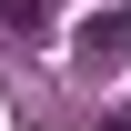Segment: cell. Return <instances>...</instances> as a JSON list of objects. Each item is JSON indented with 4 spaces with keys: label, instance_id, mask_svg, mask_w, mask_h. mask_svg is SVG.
I'll return each mask as SVG.
<instances>
[{
    "label": "cell",
    "instance_id": "obj_2",
    "mask_svg": "<svg viewBox=\"0 0 131 131\" xmlns=\"http://www.w3.org/2000/svg\"><path fill=\"white\" fill-rule=\"evenodd\" d=\"M40 20V0H0V30H30Z\"/></svg>",
    "mask_w": 131,
    "mask_h": 131
},
{
    "label": "cell",
    "instance_id": "obj_1",
    "mask_svg": "<svg viewBox=\"0 0 131 131\" xmlns=\"http://www.w3.org/2000/svg\"><path fill=\"white\" fill-rule=\"evenodd\" d=\"M121 61H131V0L101 10V20H81V71H121Z\"/></svg>",
    "mask_w": 131,
    "mask_h": 131
}]
</instances>
